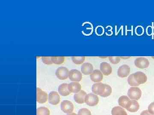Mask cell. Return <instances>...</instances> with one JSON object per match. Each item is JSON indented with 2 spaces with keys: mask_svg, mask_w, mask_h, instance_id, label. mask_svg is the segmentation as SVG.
<instances>
[{
  "mask_svg": "<svg viewBox=\"0 0 154 115\" xmlns=\"http://www.w3.org/2000/svg\"><path fill=\"white\" fill-rule=\"evenodd\" d=\"M58 91L61 96H66L70 94L68 89V84L66 83L62 84L59 86Z\"/></svg>",
  "mask_w": 154,
  "mask_h": 115,
  "instance_id": "obj_18",
  "label": "cell"
},
{
  "mask_svg": "<svg viewBox=\"0 0 154 115\" xmlns=\"http://www.w3.org/2000/svg\"><path fill=\"white\" fill-rule=\"evenodd\" d=\"M128 95L132 100H138L141 97L142 91L139 87H131L128 90Z\"/></svg>",
  "mask_w": 154,
  "mask_h": 115,
  "instance_id": "obj_2",
  "label": "cell"
},
{
  "mask_svg": "<svg viewBox=\"0 0 154 115\" xmlns=\"http://www.w3.org/2000/svg\"><path fill=\"white\" fill-rule=\"evenodd\" d=\"M134 64L137 68L143 69L149 67V62L148 59L146 58L139 57L135 60Z\"/></svg>",
  "mask_w": 154,
  "mask_h": 115,
  "instance_id": "obj_5",
  "label": "cell"
},
{
  "mask_svg": "<svg viewBox=\"0 0 154 115\" xmlns=\"http://www.w3.org/2000/svg\"><path fill=\"white\" fill-rule=\"evenodd\" d=\"M128 84H129L131 86L133 87H137L139 86V84L137 83L136 81L134 79V74H131L130 75L128 76Z\"/></svg>",
  "mask_w": 154,
  "mask_h": 115,
  "instance_id": "obj_24",
  "label": "cell"
},
{
  "mask_svg": "<svg viewBox=\"0 0 154 115\" xmlns=\"http://www.w3.org/2000/svg\"><path fill=\"white\" fill-rule=\"evenodd\" d=\"M90 78L93 82L99 83L103 80V74L99 69H95L90 75Z\"/></svg>",
  "mask_w": 154,
  "mask_h": 115,
  "instance_id": "obj_10",
  "label": "cell"
},
{
  "mask_svg": "<svg viewBox=\"0 0 154 115\" xmlns=\"http://www.w3.org/2000/svg\"><path fill=\"white\" fill-rule=\"evenodd\" d=\"M148 111L152 115H154V102H152L148 107Z\"/></svg>",
  "mask_w": 154,
  "mask_h": 115,
  "instance_id": "obj_28",
  "label": "cell"
},
{
  "mask_svg": "<svg viewBox=\"0 0 154 115\" xmlns=\"http://www.w3.org/2000/svg\"><path fill=\"white\" fill-rule=\"evenodd\" d=\"M68 89L70 93H78L81 90L82 86L79 83L72 82L68 84Z\"/></svg>",
  "mask_w": 154,
  "mask_h": 115,
  "instance_id": "obj_15",
  "label": "cell"
},
{
  "mask_svg": "<svg viewBox=\"0 0 154 115\" xmlns=\"http://www.w3.org/2000/svg\"><path fill=\"white\" fill-rule=\"evenodd\" d=\"M42 60L43 63L47 65H51L53 63L51 60V57H42Z\"/></svg>",
  "mask_w": 154,
  "mask_h": 115,
  "instance_id": "obj_27",
  "label": "cell"
},
{
  "mask_svg": "<svg viewBox=\"0 0 154 115\" xmlns=\"http://www.w3.org/2000/svg\"><path fill=\"white\" fill-rule=\"evenodd\" d=\"M100 71L102 74L106 76L110 75L112 73V68L109 63L103 62L101 63L100 66Z\"/></svg>",
  "mask_w": 154,
  "mask_h": 115,
  "instance_id": "obj_13",
  "label": "cell"
},
{
  "mask_svg": "<svg viewBox=\"0 0 154 115\" xmlns=\"http://www.w3.org/2000/svg\"><path fill=\"white\" fill-rule=\"evenodd\" d=\"M78 115H91V113L88 109L83 108L79 110L78 112Z\"/></svg>",
  "mask_w": 154,
  "mask_h": 115,
  "instance_id": "obj_25",
  "label": "cell"
},
{
  "mask_svg": "<svg viewBox=\"0 0 154 115\" xmlns=\"http://www.w3.org/2000/svg\"><path fill=\"white\" fill-rule=\"evenodd\" d=\"M131 102L130 99L126 96H122L120 97L118 100L119 105L126 109L129 108Z\"/></svg>",
  "mask_w": 154,
  "mask_h": 115,
  "instance_id": "obj_14",
  "label": "cell"
},
{
  "mask_svg": "<svg viewBox=\"0 0 154 115\" xmlns=\"http://www.w3.org/2000/svg\"><path fill=\"white\" fill-rule=\"evenodd\" d=\"M81 71L85 75H91L94 71V67L91 63L87 62L83 63L81 66Z\"/></svg>",
  "mask_w": 154,
  "mask_h": 115,
  "instance_id": "obj_16",
  "label": "cell"
},
{
  "mask_svg": "<svg viewBox=\"0 0 154 115\" xmlns=\"http://www.w3.org/2000/svg\"><path fill=\"white\" fill-rule=\"evenodd\" d=\"M108 58L110 62L113 64H118L121 60L120 57H109Z\"/></svg>",
  "mask_w": 154,
  "mask_h": 115,
  "instance_id": "obj_26",
  "label": "cell"
},
{
  "mask_svg": "<svg viewBox=\"0 0 154 115\" xmlns=\"http://www.w3.org/2000/svg\"><path fill=\"white\" fill-rule=\"evenodd\" d=\"M133 74L135 80L139 85L143 84L146 82L147 77L143 72L139 71L135 72Z\"/></svg>",
  "mask_w": 154,
  "mask_h": 115,
  "instance_id": "obj_12",
  "label": "cell"
},
{
  "mask_svg": "<svg viewBox=\"0 0 154 115\" xmlns=\"http://www.w3.org/2000/svg\"><path fill=\"white\" fill-rule=\"evenodd\" d=\"M92 92L96 95L102 97L109 96L112 93V88L108 84L102 83H96L92 86Z\"/></svg>",
  "mask_w": 154,
  "mask_h": 115,
  "instance_id": "obj_1",
  "label": "cell"
},
{
  "mask_svg": "<svg viewBox=\"0 0 154 115\" xmlns=\"http://www.w3.org/2000/svg\"><path fill=\"white\" fill-rule=\"evenodd\" d=\"M51 60L53 63L55 64H61L65 61L64 57H51Z\"/></svg>",
  "mask_w": 154,
  "mask_h": 115,
  "instance_id": "obj_23",
  "label": "cell"
},
{
  "mask_svg": "<svg viewBox=\"0 0 154 115\" xmlns=\"http://www.w3.org/2000/svg\"><path fill=\"white\" fill-rule=\"evenodd\" d=\"M36 100L37 102L39 104H44L46 102L48 99L47 93L38 87L36 89Z\"/></svg>",
  "mask_w": 154,
  "mask_h": 115,
  "instance_id": "obj_8",
  "label": "cell"
},
{
  "mask_svg": "<svg viewBox=\"0 0 154 115\" xmlns=\"http://www.w3.org/2000/svg\"><path fill=\"white\" fill-rule=\"evenodd\" d=\"M50 111L46 107H39L37 109L36 115H50Z\"/></svg>",
  "mask_w": 154,
  "mask_h": 115,
  "instance_id": "obj_21",
  "label": "cell"
},
{
  "mask_svg": "<svg viewBox=\"0 0 154 115\" xmlns=\"http://www.w3.org/2000/svg\"><path fill=\"white\" fill-rule=\"evenodd\" d=\"M112 115H128L124 109L119 106L114 107L111 111Z\"/></svg>",
  "mask_w": 154,
  "mask_h": 115,
  "instance_id": "obj_20",
  "label": "cell"
},
{
  "mask_svg": "<svg viewBox=\"0 0 154 115\" xmlns=\"http://www.w3.org/2000/svg\"><path fill=\"white\" fill-rule=\"evenodd\" d=\"M67 115H77L76 114H75V113H71V114H68Z\"/></svg>",
  "mask_w": 154,
  "mask_h": 115,
  "instance_id": "obj_30",
  "label": "cell"
},
{
  "mask_svg": "<svg viewBox=\"0 0 154 115\" xmlns=\"http://www.w3.org/2000/svg\"><path fill=\"white\" fill-rule=\"evenodd\" d=\"M72 60L73 62L76 64H82L85 60V56H73L72 57Z\"/></svg>",
  "mask_w": 154,
  "mask_h": 115,
  "instance_id": "obj_22",
  "label": "cell"
},
{
  "mask_svg": "<svg viewBox=\"0 0 154 115\" xmlns=\"http://www.w3.org/2000/svg\"><path fill=\"white\" fill-rule=\"evenodd\" d=\"M61 109L65 114H71L74 110V105L72 103L69 101L64 100L60 105Z\"/></svg>",
  "mask_w": 154,
  "mask_h": 115,
  "instance_id": "obj_6",
  "label": "cell"
},
{
  "mask_svg": "<svg viewBox=\"0 0 154 115\" xmlns=\"http://www.w3.org/2000/svg\"><path fill=\"white\" fill-rule=\"evenodd\" d=\"M69 78L71 81L79 82L82 78V75L78 69H71L69 71Z\"/></svg>",
  "mask_w": 154,
  "mask_h": 115,
  "instance_id": "obj_4",
  "label": "cell"
},
{
  "mask_svg": "<svg viewBox=\"0 0 154 115\" xmlns=\"http://www.w3.org/2000/svg\"><path fill=\"white\" fill-rule=\"evenodd\" d=\"M60 100V96L57 92H51L48 95V102L51 105H56L58 104Z\"/></svg>",
  "mask_w": 154,
  "mask_h": 115,
  "instance_id": "obj_11",
  "label": "cell"
},
{
  "mask_svg": "<svg viewBox=\"0 0 154 115\" xmlns=\"http://www.w3.org/2000/svg\"><path fill=\"white\" fill-rule=\"evenodd\" d=\"M68 69L65 67H60L57 69L55 75L58 79L64 80L67 79L69 77Z\"/></svg>",
  "mask_w": 154,
  "mask_h": 115,
  "instance_id": "obj_7",
  "label": "cell"
},
{
  "mask_svg": "<svg viewBox=\"0 0 154 115\" xmlns=\"http://www.w3.org/2000/svg\"><path fill=\"white\" fill-rule=\"evenodd\" d=\"M140 115H152L151 114H150L147 110H146V111H143L141 113Z\"/></svg>",
  "mask_w": 154,
  "mask_h": 115,
  "instance_id": "obj_29",
  "label": "cell"
},
{
  "mask_svg": "<svg viewBox=\"0 0 154 115\" xmlns=\"http://www.w3.org/2000/svg\"><path fill=\"white\" fill-rule=\"evenodd\" d=\"M99 102V97L97 95L94 93L88 94L85 98V102L89 106H95L98 105Z\"/></svg>",
  "mask_w": 154,
  "mask_h": 115,
  "instance_id": "obj_3",
  "label": "cell"
},
{
  "mask_svg": "<svg viewBox=\"0 0 154 115\" xmlns=\"http://www.w3.org/2000/svg\"><path fill=\"white\" fill-rule=\"evenodd\" d=\"M139 108V104L137 101L131 100L130 105L127 110L130 112L135 113L138 111Z\"/></svg>",
  "mask_w": 154,
  "mask_h": 115,
  "instance_id": "obj_19",
  "label": "cell"
},
{
  "mask_svg": "<svg viewBox=\"0 0 154 115\" xmlns=\"http://www.w3.org/2000/svg\"><path fill=\"white\" fill-rule=\"evenodd\" d=\"M131 69L128 65L123 64L119 68L117 71L118 76L122 78L127 77L130 73Z\"/></svg>",
  "mask_w": 154,
  "mask_h": 115,
  "instance_id": "obj_9",
  "label": "cell"
},
{
  "mask_svg": "<svg viewBox=\"0 0 154 115\" xmlns=\"http://www.w3.org/2000/svg\"><path fill=\"white\" fill-rule=\"evenodd\" d=\"M87 93L85 91L81 90L79 92L75 94L74 99L76 102L79 104H82L85 102V98Z\"/></svg>",
  "mask_w": 154,
  "mask_h": 115,
  "instance_id": "obj_17",
  "label": "cell"
}]
</instances>
